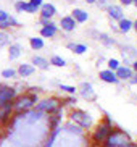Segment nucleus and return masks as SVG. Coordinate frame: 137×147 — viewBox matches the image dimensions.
<instances>
[{"mask_svg": "<svg viewBox=\"0 0 137 147\" xmlns=\"http://www.w3.org/2000/svg\"><path fill=\"white\" fill-rule=\"evenodd\" d=\"M37 95L36 94H23L15 100V110L16 112H28L31 108L37 105Z\"/></svg>", "mask_w": 137, "mask_h": 147, "instance_id": "obj_1", "label": "nucleus"}, {"mask_svg": "<svg viewBox=\"0 0 137 147\" xmlns=\"http://www.w3.org/2000/svg\"><path fill=\"white\" fill-rule=\"evenodd\" d=\"M131 142L129 141V136L126 134V131L123 129H113L111 134L108 136L107 142H105V147H121L124 144Z\"/></svg>", "mask_w": 137, "mask_h": 147, "instance_id": "obj_2", "label": "nucleus"}, {"mask_svg": "<svg viewBox=\"0 0 137 147\" xmlns=\"http://www.w3.org/2000/svg\"><path fill=\"white\" fill-rule=\"evenodd\" d=\"M111 131H113V126L110 125V123H100V125L94 129L92 141H94L95 144H105L108 136L111 134Z\"/></svg>", "mask_w": 137, "mask_h": 147, "instance_id": "obj_3", "label": "nucleus"}, {"mask_svg": "<svg viewBox=\"0 0 137 147\" xmlns=\"http://www.w3.org/2000/svg\"><path fill=\"white\" fill-rule=\"evenodd\" d=\"M69 118H71V121L77 123L81 128H90V125H92L90 115L86 112H82V110H73V112L69 113Z\"/></svg>", "mask_w": 137, "mask_h": 147, "instance_id": "obj_4", "label": "nucleus"}, {"mask_svg": "<svg viewBox=\"0 0 137 147\" xmlns=\"http://www.w3.org/2000/svg\"><path fill=\"white\" fill-rule=\"evenodd\" d=\"M36 110L42 113H55L56 110H60V105H58V100L56 99H45V100H40L37 105H36Z\"/></svg>", "mask_w": 137, "mask_h": 147, "instance_id": "obj_5", "label": "nucleus"}, {"mask_svg": "<svg viewBox=\"0 0 137 147\" xmlns=\"http://www.w3.org/2000/svg\"><path fill=\"white\" fill-rule=\"evenodd\" d=\"M16 97V89L8 86H0V108L5 107L8 102H13Z\"/></svg>", "mask_w": 137, "mask_h": 147, "instance_id": "obj_6", "label": "nucleus"}, {"mask_svg": "<svg viewBox=\"0 0 137 147\" xmlns=\"http://www.w3.org/2000/svg\"><path fill=\"white\" fill-rule=\"evenodd\" d=\"M56 31H58V26H56L55 23L48 21L47 24H44V28L40 29V37H44V39H52V37L56 34Z\"/></svg>", "mask_w": 137, "mask_h": 147, "instance_id": "obj_7", "label": "nucleus"}, {"mask_svg": "<svg viewBox=\"0 0 137 147\" xmlns=\"http://www.w3.org/2000/svg\"><path fill=\"white\" fill-rule=\"evenodd\" d=\"M99 76L103 82H108V84H116L120 81L118 76H116V71H111V69H102Z\"/></svg>", "mask_w": 137, "mask_h": 147, "instance_id": "obj_8", "label": "nucleus"}, {"mask_svg": "<svg viewBox=\"0 0 137 147\" xmlns=\"http://www.w3.org/2000/svg\"><path fill=\"white\" fill-rule=\"evenodd\" d=\"M55 13H56V8H55L53 3H44L42 7H40V18H42V20H47L48 21Z\"/></svg>", "mask_w": 137, "mask_h": 147, "instance_id": "obj_9", "label": "nucleus"}, {"mask_svg": "<svg viewBox=\"0 0 137 147\" xmlns=\"http://www.w3.org/2000/svg\"><path fill=\"white\" fill-rule=\"evenodd\" d=\"M81 95L86 100H95L97 99V94H95V91L92 89V86H90L89 82H82L81 84Z\"/></svg>", "mask_w": 137, "mask_h": 147, "instance_id": "obj_10", "label": "nucleus"}, {"mask_svg": "<svg viewBox=\"0 0 137 147\" xmlns=\"http://www.w3.org/2000/svg\"><path fill=\"white\" fill-rule=\"evenodd\" d=\"M60 26L63 31L71 32V31H74V28H76V20H74L73 16H63L60 20Z\"/></svg>", "mask_w": 137, "mask_h": 147, "instance_id": "obj_11", "label": "nucleus"}, {"mask_svg": "<svg viewBox=\"0 0 137 147\" xmlns=\"http://www.w3.org/2000/svg\"><path fill=\"white\" fill-rule=\"evenodd\" d=\"M108 15H110V18H113V20H124V13H123V8H121L120 5H110L108 7Z\"/></svg>", "mask_w": 137, "mask_h": 147, "instance_id": "obj_12", "label": "nucleus"}, {"mask_svg": "<svg viewBox=\"0 0 137 147\" xmlns=\"http://www.w3.org/2000/svg\"><path fill=\"white\" fill-rule=\"evenodd\" d=\"M116 76L118 79H123V81H128V79L132 78V68H129V66H120V68L116 69Z\"/></svg>", "mask_w": 137, "mask_h": 147, "instance_id": "obj_13", "label": "nucleus"}, {"mask_svg": "<svg viewBox=\"0 0 137 147\" xmlns=\"http://www.w3.org/2000/svg\"><path fill=\"white\" fill-rule=\"evenodd\" d=\"M34 71H36L34 65H29V63H21L19 68H18V74H19L21 78H28V76H31Z\"/></svg>", "mask_w": 137, "mask_h": 147, "instance_id": "obj_14", "label": "nucleus"}, {"mask_svg": "<svg viewBox=\"0 0 137 147\" xmlns=\"http://www.w3.org/2000/svg\"><path fill=\"white\" fill-rule=\"evenodd\" d=\"M71 16L76 20V23H86L87 20H89V13L84 11V10H81V8H74Z\"/></svg>", "mask_w": 137, "mask_h": 147, "instance_id": "obj_15", "label": "nucleus"}, {"mask_svg": "<svg viewBox=\"0 0 137 147\" xmlns=\"http://www.w3.org/2000/svg\"><path fill=\"white\" fill-rule=\"evenodd\" d=\"M48 120H50V129L52 131L58 129V123H60V120H61V112L56 110L55 113H52L50 117H48Z\"/></svg>", "mask_w": 137, "mask_h": 147, "instance_id": "obj_16", "label": "nucleus"}, {"mask_svg": "<svg viewBox=\"0 0 137 147\" xmlns=\"http://www.w3.org/2000/svg\"><path fill=\"white\" fill-rule=\"evenodd\" d=\"M19 55H21V45L19 44H11L8 50V58L10 60H16Z\"/></svg>", "mask_w": 137, "mask_h": 147, "instance_id": "obj_17", "label": "nucleus"}, {"mask_svg": "<svg viewBox=\"0 0 137 147\" xmlns=\"http://www.w3.org/2000/svg\"><path fill=\"white\" fill-rule=\"evenodd\" d=\"M134 28V23L131 21V20H128V18H124V20H121L120 24H118V29L121 31V32H129V31Z\"/></svg>", "mask_w": 137, "mask_h": 147, "instance_id": "obj_18", "label": "nucleus"}, {"mask_svg": "<svg viewBox=\"0 0 137 147\" xmlns=\"http://www.w3.org/2000/svg\"><path fill=\"white\" fill-rule=\"evenodd\" d=\"M68 49H69V50H73L74 53H77V55L87 52V45H84V44H73V42H69L68 44Z\"/></svg>", "mask_w": 137, "mask_h": 147, "instance_id": "obj_19", "label": "nucleus"}, {"mask_svg": "<svg viewBox=\"0 0 137 147\" xmlns=\"http://www.w3.org/2000/svg\"><path fill=\"white\" fill-rule=\"evenodd\" d=\"M32 65H36L40 69H48V66H50L48 61L45 58H42V57H32Z\"/></svg>", "mask_w": 137, "mask_h": 147, "instance_id": "obj_20", "label": "nucleus"}, {"mask_svg": "<svg viewBox=\"0 0 137 147\" xmlns=\"http://www.w3.org/2000/svg\"><path fill=\"white\" fill-rule=\"evenodd\" d=\"M29 45L32 50H40V49H44V39L42 37H31Z\"/></svg>", "mask_w": 137, "mask_h": 147, "instance_id": "obj_21", "label": "nucleus"}, {"mask_svg": "<svg viewBox=\"0 0 137 147\" xmlns=\"http://www.w3.org/2000/svg\"><path fill=\"white\" fill-rule=\"evenodd\" d=\"M50 65H53V66H64L66 65V61H64V58H61L60 55H53L50 58Z\"/></svg>", "mask_w": 137, "mask_h": 147, "instance_id": "obj_22", "label": "nucleus"}, {"mask_svg": "<svg viewBox=\"0 0 137 147\" xmlns=\"http://www.w3.org/2000/svg\"><path fill=\"white\" fill-rule=\"evenodd\" d=\"M44 113L42 112H39V110H32V112L29 113V118H28V121L29 123H34V121H39L40 118H42Z\"/></svg>", "mask_w": 137, "mask_h": 147, "instance_id": "obj_23", "label": "nucleus"}, {"mask_svg": "<svg viewBox=\"0 0 137 147\" xmlns=\"http://www.w3.org/2000/svg\"><path fill=\"white\" fill-rule=\"evenodd\" d=\"M15 8H16V11H28V8H29V2H23V0H19V2H16L15 3Z\"/></svg>", "mask_w": 137, "mask_h": 147, "instance_id": "obj_24", "label": "nucleus"}, {"mask_svg": "<svg viewBox=\"0 0 137 147\" xmlns=\"http://www.w3.org/2000/svg\"><path fill=\"white\" fill-rule=\"evenodd\" d=\"M10 44V36L5 32V31H0V47L3 45H8Z\"/></svg>", "mask_w": 137, "mask_h": 147, "instance_id": "obj_25", "label": "nucleus"}, {"mask_svg": "<svg viewBox=\"0 0 137 147\" xmlns=\"http://www.w3.org/2000/svg\"><path fill=\"white\" fill-rule=\"evenodd\" d=\"M16 76V71L13 68H7V69H3L2 71V78H5V79H10V78H15Z\"/></svg>", "mask_w": 137, "mask_h": 147, "instance_id": "obj_26", "label": "nucleus"}, {"mask_svg": "<svg viewBox=\"0 0 137 147\" xmlns=\"http://www.w3.org/2000/svg\"><path fill=\"white\" fill-rule=\"evenodd\" d=\"M120 61L116 60V58H110L108 60V69H111V71H116V69L120 68Z\"/></svg>", "mask_w": 137, "mask_h": 147, "instance_id": "obj_27", "label": "nucleus"}, {"mask_svg": "<svg viewBox=\"0 0 137 147\" xmlns=\"http://www.w3.org/2000/svg\"><path fill=\"white\" fill-rule=\"evenodd\" d=\"M60 89L64 91L66 94H76V91H77L74 86H66V84H60Z\"/></svg>", "mask_w": 137, "mask_h": 147, "instance_id": "obj_28", "label": "nucleus"}, {"mask_svg": "<svg viewBox=\"0 0 137 147\" xmlns=\"http://www.w3.org/2000/svg\"><path fill=\"white\" fill-rule=\"evenodd\" d=\"M10 15L7 13V11H3V10H0V23H7V21H10Z\"/></svg>", "mask_w": 137, "mask_h": 147, "instance_id": "obj_29", "label": "nucleus"}, {"mask_svg": "<svg viewBox=\"0 0 137 147\" xmlns=\"http://www.w3.org/2000/svg\"><path fill=\"white\" fill-rule=\"evenodd\" d=\"M99 39L102 40L103 44H107V45H111V44H115V40H110V37H108V36H105V34H100Z\"/></svg>", "mask_w": 137, "mask_h": 147, "instance_id": "obj_30", "label": "nucleus"}, {"mask_svg": "<svg viewBox=\"0 0 137 147\" xmlns=\"http://www.w3.org/2000/svg\"><path fill=\"white\" fill-rule=\"evenodd\" d=\"M29 3L34 5L36 8H40V7L44 5V0H29Z\"/></svg>", "mask_w": 137, "mask_h": 147, "instance_id": "obj_31", "label": "nucleus"}, {"mask_svg": "<svg viewBox=\"0 0 137 147\" xmlns=\"http://www.w3.org/2000/svg\"><path fill=\"white\" fill-rule=\"evenodd\" d=\"M136 0H121V3L123 5H131V3H134Z\"/></svg>", "mask_w": 137, "mask_h": 147, "instance_id": "obj_32", "label": "nucleus"}, {"mask_svg": "<svg viewBox=\"0 0 137 147\" xmlns=\"http://www.w3.org/2000/svg\"><path fill=\"white\" fill-rule=\"evenodd\" d=\"M121 147H137V144H134V142H128V144H124V146H121Z\"/></svg>", "mask_w": 137, "mask_h": 147, "instance_id": "obj_33", "label": "nucleus"}, {"mask_svg": "<svg viewBox=\"0 0 137 147\" xmlns=\"http://www.w3.org/2000/svg\"><path fill=\"white\" fill-rule=\"evenodd\" d=\"M132 69H134V71H136V73H137V60H136V61H134V63H132Z\"/></svg>", "mask_w": 137, "mask_h": 147, "instance_id": "obj_34", "label": "nucleus"}, {"mask_svg": "<svg viewBox=\"0 0 137 147\" xmlns=\"http://www.w3.org/2000/svg\"><path fill=\"white\" fill-rule=\"evenodd\" d=\"M87 3H95V2H99V0H86Z\"/></svg>", "mask_w": 137, "mask_h": 147, "instance_id": "obj_35", "label": "nucleus"}, {"mask_svg": "<svg viewBox=\"0 0 137 147\" xmlns=\"http://www.w3.org/2000/svg\"><path fill=\"white\" fill-rule=\"evenodd\" d=\"M134 29L137 31V21H134Z\"/></svg>", "mask_w": 137, "mask_h": 147, "instance_id": "obj_36", "label": "nucleus"}, {"mask_svg": "<svg viewBox=\"0 0 137 147\" xmlns=\"http://www.w3.org/2000/svg\"><path fill=\"white\" fill-rule=\"evenodd\" d=\"M132 82H134V84H137V78H136V79H132Z\"/></svg>", "mask_w": 137, "mask_h": 147, "instance_id": "obj_37", "label": "nucleus"}, {"mask_svg": "<svg viewBox=\"0 0 137 147\" xmlns=\"http://www.w3.org/2000/svg\"><path fill=\"white\" fill-rule=\"evenodd\" d=\"M134 5H136V7H137V0H136V2H134Z\"/></svg>", "mask_w": 137, "mask_h": 147, "instance_id": "obj_38", "label": "nucleus"}]
</instances>
